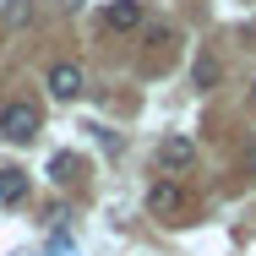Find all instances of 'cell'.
I'll return each instance as SVG.
<instances>
[{
  "label": "cell",
  "mask_w": 256,
  "mask_h": 256,
  "mask_svg": "<svg viewBox=\"0 0 256 256\" xmlns=\"http://www.w3.org/2000/svg\"><path fill=\"white\" fill-rule=\"evenodd\" d=\"M44 88H50V98L54 104H71V98H82V66H71V60H54L50 66V76H44Z\"/></svg>",
  "instance_id": "2"
},
{
  "label": "cell",
  "mask_w": 256,
  "mask_h": 256,
  "mask_svg": "<svg viewBox=\"0 0 256 256\" xmlns=\"http://www.w3.org/2000/svg\"><path fill=\"white\" fill-rule=\"evenodd\" d=\"M22 196H28V174H22L16 164H6V169H0V202H6V207H16Z\"/></svg>",
  "instance_id": "6"
},
{
  "label": "cell",
  "mask_w": 256,
  "mask_h": 256,
  "mask_svg": "<svg viewBox=\"0 0 256 256\" xmlns=\"http://www.w3.org/2000/svg\"><path fill=\"white\" fill-rule=\"evenodd\" d=\"M0 136H6L11 148H28V142L38 136V109H33V104H6V109H0Z\"/></svg>",
  "instance_id": "1"
},
{
  "label": "cell",
  "mask_w": 256,
  "mask_h": 256,
  "mask_svg": "<svg viewBox=\"0 0 256 256\" xmlns=\"http://www.w3.org/2000/svg\"><path fill=\"white\" fill-rule=\"evenodd\" d=\"M6 22H11V28L33 22V0H11V6H6Z\"/></svg>",
  "instance_id": "9"
},
{
  "label": "cell",
  "mask_w": 256,
  "mask_h": 256,
  "mask_svg": "<svg viewBox=\"0 0 256 256\" xmlns=\"http://www.w3.org/2000/svg\"><path fill=\"white\" fill-rule=\"evenodd\" d=\"M251 104H256V88H251Z\"/></svg>",
  "instance_id": "10"
},
{
  "label": "cell",
  "mask_w": 256,
  "mask_h": 256,
  "mask_svg": "<svg viewBox=\"0 0 256 256\" xmlns=\"http://www.w3.org/2000/svg\"><path fill=\"white\" fill-rule=\"evenodd\" d=\"M76 174H82V158H76V153H54V158H50V180L71 186Z\"/></svg>",
  "instance_id": "7"
},
{
  "label": "cell",
  "mask_w": 256,
  "mask_h": 256,
  "mask_svg": "<svg viewBox=\"0 0 256 256\" xmlns=\"http://www.w3.org/2000/svg\"><path fill=\"white\" fill-rule=\"evenodd\" d=\"M158 164L174 169V174L191 169V164H196V142H191V136H164V142H158Z\"/></svg>",
  "instance_id": "3"
},
{
  "label": "cell",
  "mask_w": 256,
  "mask_h": 256,
  "mask_svg": "<svg viewBox=\"0 0 256 256\" xmlns=\"http://www.w3.org/2000/svg\"><path fill=\"white\" fill-rule=\"evenodd\" d=\"M191 82H196V88H212V82H218V60H212V54H202V60H196Z\"/></svg>",
  "instance_id": "8"
},
{
  "label": "cell",
  "mask_w": 256,
  "mask_h": 256,
  "mask_svg": "<svg viewBox=\"0 0 256 256\" xmlns=\"http://www.w3.org/2000/svg\"><path fill=\"white\" fill-rule=\"evenodd\" d=\"M148 207H153L158 218H169V212H186V191H180L174 180H158L153 191H148Z\"/></svg>",
  "instance_id": "5"
},
{
  "label": "cell",
  "mask_w": 256,
  "mask_h": 256,
  "mask_svg": "<svg viewBox=\"0 0 256 256\" xmlns=\"http://www.w3.org/2000/svg\"><path fill=\"white\" fill-rule=\"evenodd\" d=\"M104 28L136 33V28H142V0H109V6H104Z\"/></svg>",
  "instance_id": "4"
}]
</instances>
